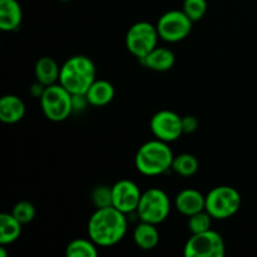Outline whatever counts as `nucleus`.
<instances>
[{"label":"nucleus","mask_w":257,"mask_h":257,"mask_svg":"<svg viewBox=\"0 0 257 257\" xmlns=\"http://www.w3.org/2000/svg\"><path fill=\"white\" fill-rule=\"evenodd\" d=\"M128 230L125 213L115 207L97 208L89 221L87 232L90 240L100 247H110L124 238Z\"/></svg>","instance_id":"1"},{"label":"nucleus","mask_w":257,"mask_h":257,"mask_svg":"<svg viewBox=\"0 0 257 257\" xmlns=\"http://www.w3.org/2000/svg\"><path fill=\"white\" fill-rule=\"evenodd\" d=\"M173 158L175 156L168 143L156 138L141 146L136 153L135 165L138 172L153 177L170 171Z\"/></svg>","instance_id":"2"},{"label":"nucleus","mask_w":257,"mask_h":257,"mask_svg":"<svg viewBox=\"0 0 257 257\" xmlns=\"http://www.w3.org/2000/svg\"><path fill=\"white\" fill-rule=\"evenodd\" d=\"M95 65L85 55H73L60 67L59 83L72 94H85L95 80Z\"/></svg>","instance_id":"3"},{"label":"nucleus","mask_w":257,"mask_h":257,"mask_svg":"<svg viewBox=\"0 0 257 257\" xmlns=\"http://www.w3.org/2000/svg\"><path fill=\"white\" fill-rule=\"evenodd\" d=\"M240 192L231 186H218L206 195V211L213 220H227L241 208Z\"/></svg>","instance_id":"4"},{"label":"nucleus","mask_w":257,"mask_h":257,"mask_svg":"<svg viewBox=\"0 0 257 257\" xmlns=\"http://www.w3.org/2000/svg\"><path fill=\"white\" fill-rule=\"evenodd\" d=\"M40 105L45 117L52 122H63L73 109V95L62 84H53L45 88L40 97Z\"/></svg>","instance_id":"5"},{"label":"nucleus","mask_w":257,"mask_h":257,"mask_svg":"<svg viewBox=\"0 0 257 257\" xmlns=\"http://www.w3.org/2000/svg\"><path fill=\"white\" fill-rule=\"evenodd\" d=\"M137 215L141 221L160 225L171 212V201L167 193L161 188H150L142 192Z\"/></svg>","instance_id":"6"},{"label":"nucleus","mask_w":257,"mask_h":257,"mask_svg":"<svg viewBox=\"0 0 257 257\" xmlns=\"http://www.w3.org/2000/svg\"><path fill=\"white\" fill-rule=\"evenodd\" d=\"M158 38L160 34L156 25L148 22H138L125 34V48L131 54L142 59L157 47Z\"/></svg>","instance_id":"7"},{"label":"nucleus","mask_w":257,"mask_h":257,"mask_svg":"<svg viewBox=\"0 0 257 257\" xmlns=\"http://www.w3.org/2000/svg\"><path fill=\"white\" fill-rule=\"evenodd\" d=\"M183 253L186 257H223L226 253L225 241L212 228L205 232L192 233L186 242Z\"/></svg>","instance_id":"8"},{"label":"nucleus","mask_w":257,"mask_h":257,"mask_svg":"<svg viewBox=\"0 0 257 257\" xmlns=\"http://www.w3.org/2000/svg\"><path fill=\"white\" fill-rule=\"evenodd\" d=\"M193 22L183 10H170L157 22L160 38L167 43H178L186 39L192 32Z\"/></svg>","instance_id":"9"},{"label":"nucleus","mask_w":257,"mask_h":257,"mask_svg":"<svg viewBox=\"0 0 257 257\" xmlns=\"http://www.w3.org/2000/svg\"><path fill=\"white\" fill-rule=\"evenodd\" d=\"M151 132L157 140L166 143L175 142L183 135L182 117L173 110L163 109L151 118Z\"/></svg>","instance_id":"10"},{"label":"nucleus","mask_w":257,"mask_h":257,"mask_svg":"<svg viewBox=\"0 0 257 257\" xmlns=\"http://www.w3.org/2000/svg\"><path fill=\"white\" fill-rule=\"evenodd\" d=\"M112 196L113 207L127 215L137 211L142 192L133 181L120 180L112 186Z\"/></svg>","instance_id":"11"},{"label":"nucleus","mask_w":257,"mask_h":257,"mask_svg":"<svg viewBox=\"0 0 257 257\" xmlns=\"http://www.w3.org/2000/svg\"><path fill=\"white\" fill-rule=\"evenodd\" d=\"M175 207L178 212L190 217L206 210V196L195 188H186L176 196Z\"/></svg>","instance_id":"12"},{"label":"nucleus","mask_w":257,"mask_h":257,"mask_svg":"<svg viewBox=\"0 0 257 257\" xmlns=\"http://www.w3.org/2000/svg\"><path fill=\"white\" fill-rule=\"evenodd\" d=\"M23 22V10L18 0H0V29L15 32Z\"/></svg>","instance_id":"13"},{"label":"nucleus","mask_w":257,"mask_h":257,"mask_svg":"<svg viewBox=\"0 0 257 257\" xmlns=\"http://www.w3.org/2000/svg\"><path fill=\"white\" fill-rule=\"evenodd\" d=\"M143 67L155 72H167L175 65V53L168 48L156 47L145 58L140 59Z\"/></svg>","instance_id":"14"},{"label":"nucleus","mask_w":257,"mask_h":257,"mask_svg":"<svg viewBox=\"0 0 257 257\" xmlns=\"http://www.w3.org/2000/svg\"><path fill=\"white\" fill-rule=\"evenodd\" d=\"M25 115V104L19 97L13 94L4 95L0 99V120L7 124L20 122Z\"/></svg>","instance_id":"15"},{"label":"nucleus","mask_w":257,"mask_h":257,"mask_svg":"<svg viewBox=\"0 0 257 257\" xmlns=\"http://www.w3.org/2000/svg\"><path fill=\"white\" fill-rule=\"evenodd\" d=\"M85 95H87V99L90 105L104 107L112 102L115 95V90L112 83L108 82V80L95 79L94 83L89 87V89L87 90Z\"/></svg>","instance_id":"16"},{"label":"nucleus","mask_w":257,"mask_h":257,"mask_svg":"<svg viewBox=\"0 0 257 257\" xmlns=\"http://www.w3.org/2000/svg\"><path fill=\"white\" fill-rule=\"evenodd\" d=\"M156 226L157 225L145 222V221H141L136 226L135 231H133V240L141 250L150 251L157 247L158 242H160V232Z\"/></svg>","instance_id":"17"},{"label":"nucleus","mask_w":257,"mask_h":257,"mask_svg":"<svg viewBox=\"0 0 257 257\" xmlns=\"http://www.w3.org/2000/svg\"><path fill=\"white\" fill-rule=\"evenodd\" d=\"M34 73L37 82L42 83L45 87H49L59 80L60 67L52 57H43L35 64Z\"/></svg>","instance_id":"18"},{"label":"nucleus","mask_w":257,"mask_h":257,"mask_svg":"<svg viewBox=\"0 0 257 257\" xmlns=\"http://www.w3.org/2000/svg\"><path fill=\"white\" fill-rule=\"evenodd\" d=\"M23 225L13 216V213L0 215V245H10L22 235Z\"/></svg>","instance_id":"19"},{"label":"nucleus","mask_w":257,"mask_h":257,"mask_svg":"<svg viewBox=\"0 0 257 257\" xmlns=\"http://www.w3.org/2000/svg\"><path fill=\"white\" fill-rule=\"evenodd\" d=\"M98 246L92 240L85 238H77L68 243L65 248L67 257H97Z\"/></svg>","instance_id":"20"},{"label":"nucleus","mask_w":257,"mask_h":257,"mask_svg":"<svg viewBox=\"0 0 257 257\" xmlns=\"http://www.w3.org/2000/svg\"><path fill=\"white\" fill-rule=\"evenodd\" d=\"M172 170L182 177H191L198 171V161L191 153H181L175 156Z\"/></svg>","instance_id":"21"},{"label":"nucleus","mask_w":257,"mask_h":257,"mask_svg":"<svg viewBox=\"0 0 257 257\" xmlns=\"http://www.w3.org/2000/svg\"><path fill=\"white\" fill-rule=\"evenodd\" d=\"M90 200L93 206L97 208H105L113 206L112 187L107 185H98L90 192Z\"/></svg>","instance_id":"22"},{"label":"nucleus","mask_w":257,"mask_h":257,"mask_svg":"<svg viewBox=\"0 0 257 257\" xmlns=\"http://www.w3.org/2000/svg\"><path fill=\"white\" fill-rule=\"evenodd\" d=\"M212 220V216L207 211H201V212H197L188 217V230L191 233L205 232V231L211 230Z\"/></svg>","instance_id":"23"},{"label":"nucleus","mask_w":257,"mask_h":257,"mask_svg":"<svg viewBox=\"0 0 257 257\" xmlns=\"http://www.w3.org/2000/svg\"><path fill=\"white\" fill-rule=\"evenodd\" d=\"M182 10L193 23L200 22L207 12V2L206 0H185Z\"/></svg>","instance_id":"24"},{"label":"nucleus","mask_w":257,"mask_h":257,"mask_svg":"<svg viewBox=\"0 0 257 257\" xmlns=\"http://www.w3.org/2000/svg\"><path fill=\"white\" fill-rule=\"evenodd\" d=\"M12 213L22 225H28L34 220L35 207L33 203L28 202V201H20L13 207Z\"/></svg>","instance_id":"25"},{"label":"nucleus","mask_w":257,"mask_h":257,"mask_svg":"<svg viewBox=\"0 0 257 257\" xmlns=\"http://www.w3.org/2000/svg\"><path fill=\"white\" fill-rule=\"evenodd\" d=\"M182 125L183 132L193 133L198 128V119L195 115H185L182 117Z\"/></svg>","instance_id":"26"},{"label":"nucleus","mask_w":257,"mask_h":257,"mask_svg":"<svg viewBox=\"0 0 257 257\" xmlns=\"http://www.w3.org/2000/svg\"><path fill=\"white\" fill-rule=\"evenodd\" d=\"M73 95V109L74 110H83L89 102L87 99L85 94H72Z\"/></svg>","instance_id":"27"},{"label":"nucleus","mask_w":257,"mask_h":257,"mask_svg":"<svg viewBox=\"0 0 257 257\" xmlns=\"http://www.w3.org/2000/svg\"><path fill=\"white\" fill-rule=\"evenodd\" d=\"M4 248V245H2V247H0V257H7V252H5Z\"/></svg>","instance_id":"28"},{"label":"nucleus","mask_w":257,"mask_h":257,"mask_svg":"<svg viewBox=\"0 0 257 257\" xmlns=\"http://www.w3.org/2000/svg\"><path fill=\"white\" fill-rule=\"evenodd\" d=\"M59 2H70V0H59Z\"/></svg>","instance_id":"29"}]
</instances>
